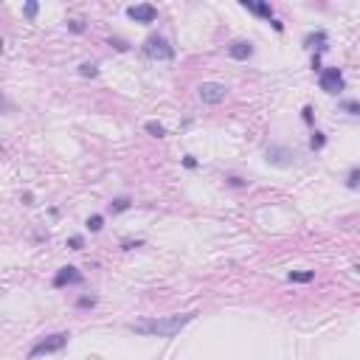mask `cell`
<instances>
[{"label": "cell", "mask_w": 360, "mask_h": 360, "mask_svg": "<svg viewBox=\"0 0 360 360\" xmlns=\"http://www.w3.org/2000/svg\"><path fill=\"white\" fill-rule=\"evenodd\" d=\"M68 28L73 31V34H82V31H85V23H82V20H70Z\"/></svg>", "instance_id": "ffe728a7"}, {"label": "cell", "mask_w": 360, "mask_h": 360, "mask_svg": "<svg viewBox=\"0 0 360 360\" xmlns=\"http://www.w3.org/2000/svg\"><path fill=\"white\" fill-rule=\"evenodd\" d=\"M127 14H130L135 23H155V17H158V9H155V6H150V3H138V6H130V9H127Z\"/></svg>", "instance_id": "8992f818"}, {"label": "cell", "mask_w": 360, "mask_h": 360, "mask_svg": "<svg viewBox=\"0 0 360 360\" xmlns=\"http://www.w3.org/2000/svg\"><path fill=\"white\" fill-rule=\"evenodd\" d=\"M82 245H85V239H82V237H70L68 239V248H70V251H82Z\"/></svg>", "instance_id": "d6986e66"}, {"label": "cell", "mask_w": 360, "mask_h": 360, "mask_svg": "<svg viewBox=\"0 0 360 360\" xmlns=\"http://www.w3.org/2000/svg\"><path fill=\"white\" fill-rule=\"evenodd\" d=\"M318 85H321V90L324 93H329V96H335V93H341L343 90V73L341 68H324L321 70V79H318Z\"/></svg>", "instance_id": "5b68a950"}, {"label": "cell", "mask_w": 360, "mask_h": 360, "mask_svg": "<svg viewBox=\"0 0 360 360\" xmlns=\"http://www.w3.org/2000/svg\"><path fill=\"white\" fill-rule=\"evenodd\" d=\"M96 304V299H90V296H82L79 301H76V307H93Z\"/></svg>", "instance_id": "7402d4cb"}, {"label": "cell", "mask_w": 360, "mask_h": 360, "mask_svg": "<svg viewBox=\"0 0 360 360\" xmlns=\"http://www.w3.org/2000/svg\"><path fill=\"white\" fill-rule=\"evenodd\" d=\"M183 163H186V166H189V169H194V166H197V160H194V158H192V155H189V158H186V160H183Z\"/></svg>", "instance_id": "d4e9b609"}, {"label": "cell", "mask_w": 360, "mask_h": 360, "mask_svg": "<svg viewBox=\"0 0 360 360\" xmlns=\"http://www.w3.org/2000/svg\"><path fill=\"white\" fill-rule=\"evenodd\" d=\"M82 279H85V276H82V273L76 270L73 264H68V267H62V270L56 273V276H53V287H68V284H82Z\"/></svg>", "instance_id": "52a82bcc"}, {"label": "cell", "mask_w": 360, "mask_h": 360, "mask_svg": "<svg viewBox=\"0 0 360 360\" xmlns=\"http://www.w3.org/2000/svg\"><path fill=\"white\" fill-rule=\"evenodd\" d=\"M301 118L307 124H312V107H304V110H301Z\"/></svg>", "instance_id": "cb8c5ba5"}, {"label": "cell", "mask_w": 360, "mask_h": 360, "mask_svg": "<svg viewBox=\"0 0 360 360\" xmlns=\"http://www.w3.org/2000/svg\"><path fill=\"white\" fill-rule=\"evenodd\" d=\"M341 110H346V113H352V115H360V102H343Z\"/></svg>", "instance_id": "e0dca14e"}, {"label": "cell", "mask_w": 360, "mask_h": 360, "mask_svg": "<svg viewBox=\"0 0 360 360\" xmlns=\"http://www.w3.org/2000/svg\"><path fill=\"white\" fill-rule=\"evenodd\" d=\"M144 53L150 56V59H175V48L169 45L166 37L160 34H150L147 40H144Z\"/></svg>", "instance_id": "3957f363"}, {"label": "cell", "mask_w": 360, "mask_h": 360, "mask_svg": "<svg viewBox=\"0 0 360 360\" xmlns=\"http://www.w3.org/2000/svg\"><path fill=\"white\" fill-rule=\"evenodd\" d=\"M197 96H200L203 104H220V102H225V96H228V88H225L222 82H203L200 90H197Z\"/></svg>", "instance_id": "277c9868"}, {"label": "cell", "mask_w": 360, "mask_h": 360, "mask_svg": "<svg viewBox=\"0 0 360 360\" xmlns=\"http://www.w3.org/2000/svg\"><path fill=\"white\" fill-rule=\"evenodd\" d=\"M110 45H115V48H118V51H130V45L124 43L121 37H113V40H110Z\"/></svg>", "instance_id": "44dd1931"}, {"label": "cell", "mask_w": 360, "mask_h": 360, "mask_svg": "<svg viewBox=\"0 0 360 360\" xmlns=\"http://www.w3.org/2000/svg\"><path fill=\"white\" fill-rule=\"evenodd\" d=\"M68 332H56V335H48V338H43V341H37L34 346H31V352H28V358H43V355H53V352H62L65 346H68Z\"/></svg>", "instance_id": "7a4b0ae2"}, {"label": "cell", "mask_w": 360, "mask_h": 360, "mask_svg": "<svg viewBox=\"0 0 360 360\" xmlns=\"http://www.w3.org/2000/svg\"><path fill=\"white\" fill-rule=\"evenodd\" d=\"M104 228V217H102V214H93V217H90L88 220V231H93V234H99V231Z\"/></svg>", "instance_id": "5bb4252c"}, {"label": "cell", "mask_w": 360, "mask_h": 360, "mask_svg": "<svg viewBox=\"0 0 360 360\" xmlns=\"http://www.w3.org/2000/svg\"><path fill=\"white\" fill-rule=\"evenodd\" d=\"M23 11H26V17H28V20H34V17H37V11H40V6H37L34 0H31V3H26V6H23Z\"/></svg>", "instance_id": "ac0fdd59"}, {"label": "cell", "mask_w": 360, "mask_h": 360, "mask_svg": "<svg viewBox=\"0 0 360 360\" xmlns=\"http://www.w3.org/2000/svg\"><path fill=\"white\" fill-rule=\"evenodd\" d=\"M315 279V273L312 270H293L290 273V281H301V284H307V281Z\"/></svg>", "instance_id": "7c38bea8"}, {"label": "cell", "mask_w": 360, "mask_h": 360, "mask_svg": "<svg viewBox=\"0 0 360 360\" xmlns=\"http://www.w3.org/2000/svg\"><path fill=\"white\" fill-rule=\"evenodd\" d=\"M79 73H82V76H90V79H93V76H99V68L93 65V62H82V65H79Z\"/></svg>", "instance_id": "9a60e30c"}, {"label": "cell", "mask_w": 360, "mask_h": 360, "mask_svg": "<svg viewBox=\"0 0 360 360\" xmlns=\"http://www.w3.org/2000/svg\"><path fill=\"white\" fill-rule=\"evenodd\" d=\"M194 321V312H180V315H166V318H144L130 324L132 332L138 335H158V338H175L186 324Z\"/></svg>", "instance_id": "6da1fadb"}, {"label": "cell", "mask_w": 360, "mask_h": 360, "mask_svg": "<svg viewBox=\"0 0 360 360\" xmlns=\"http://www.w3.org/2000/svg\"><path fill=\"white\" fill-rule=\"evenodd\" d=\"M293 152L284 150V147H270L267 150V163H273V166H290L293 163Z\"/></svg>", "instance_id": "ba28073f"}, {"label": "cell", "mask_w": 360, "mask_h": 360, "mask_svg": "<svg viewBox=\"0 0 360 360\" xmlns=\"http://www.w3.org/2000/svg\"><path fill=\"white\" fill-rule=\"evenodd\" d=\"M324 144H326L324 132H312V138H309V150H324Z\"/></svg>", "instance_id": "2e32d148"}, {"label": "cell", "mask_w": 360, "mask_h": 360, "mask_svg": "<svg viewBox=\"0 0 360 360\" xmlns=\"http://www.w3.org/2000/svg\"><path fill=\"white\" fill-rule=\"evenodd\" d=\"M251 53H254V45L248 43V40H234V43L228 45V56L231 59H248V56H251Z\"/></svg>", "instance_id": "9c48e42d"}, {"label": "cell", "mask_w": 360, "mask_h": 360, "mask_svg": "<svg viewBox=\"0 0 360 360\" xmlns=\"http://www.w3.org/2000/svg\"><path fill=\"white\" fill-rule=\"evenodd\" d=\"M147 132H150V135H155V138H163V135H166V127H163V124H158V121H147Z\"/></svg>", "instance_id": "4fadbf2b"}, {"label": "cell", "mask_w": 360, "mask_h": 360, "mask_svg": "<svg viewBox=\"0 0 360 360\" xmlns=\"http://www.w3.org/2000/svg\"><path fill=\"white\" fill-rule=\"evenodd\" d=\"M132 206L130 197H115L113 203H110V214H121V211H127Z\"/></svg>", "instance_id": "8fae6325"}, {"label": "cell", "mask_w": 360, "mask_h": 360, "mask_svg": "<svg viewBox=\"0 0 360 360\" xmlns=\"http://www.w3.org/2000/svg\"><path fill=\"white\" fill-rule=\"evenodd\" d=\"M358 180H360V172H358V169H352V175H349V189H355V186H358Z\"/></svg>", "instance_id": "603a6c76"}, {"label": "cell", "mask_w": 360, "mask_h": 360, "mask_svg": "<svg viewBox=\"0 0 360 360\" xmlns=\"http://www.w3.org/2000/svg\"><path fill=\"white\" fill-rule=\"evenodd\" d=\"M242 9L254 11V14H259V17L273 20V6L270 3H264V0H242Z\"/></svg>", "instance_id": "30bf717a"}]
</instances>
